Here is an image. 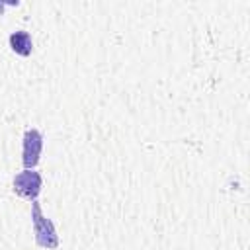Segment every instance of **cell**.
<instances>
[{"label": "cell", "instance_id": "1", "mask_svg": "<svg viewBox=\"0 0 250 250\" xmlns=\"http://www.w3.org/2000/svg\"><path fill=\"white\" fill-rule=\"evenodd\" d=\"M31 223H33V232H35V242L41 248L55 250L59 246V236L55 230V225L41 213V207L37 201H31Z\"/></svg>", "mask_w": 250, "mask_h": 250}, {"label": "cell", "instance_id": "2", "mask_svg": "<svg viewBox=\"0 0 250 250\" xmlns=\"http://www.w3.org/2000/svg\"><path fill=\"white\" fill-rule=\"evenodd\" d=\"M41 186H43V178L35 170L25 168L14 178V191L27 201H37V195L41 193Z\"/></svg>", "mask_w": 250, "mask_h": 250}, {"label": "cell", "instance_id": "3", "mask_svg": "<svg viewBox=\"0 0 250 250\" xmlns=\"http://www.w3.org/2000/svg\"><path fill=\"white\" fill-rule=\"evenodd\" d=\"M43 150V135L37 129H27L23 133V146H21V162L23 168L33 170L39 162Z\"/></svg>", "mask_w": 250, "mask_h": 250}, {"label": "cell", "instance_id": "4", "mask_svg": "<svg viewBox=\"0 0 250 250\" xmlns=\"http://www.w3.org/2000/svg\"><path fill=\"white\" fill-rule=\"evenodd\" d=\"M10 47H12V51H14L16 55H20V57H29L31 51H33V41H31V37H29L27 31L20 29V31L10 33Z\"/></svg>", "mask_w": 250, "mask_h": 250}]
</instances>
